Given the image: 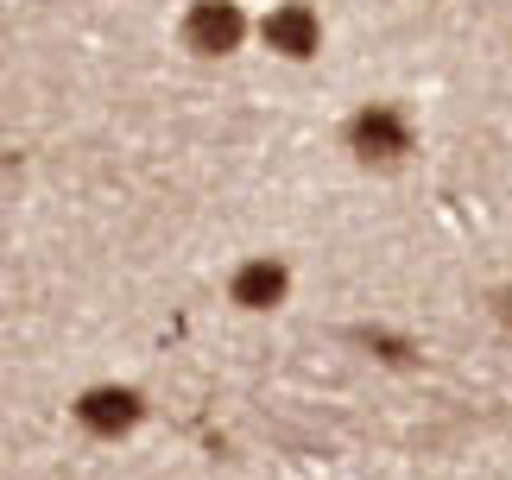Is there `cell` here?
Returning a JSON list of instances; mask_svg holds the SVG:
<instances>
[{
  "label": "cell",
  "instance_id": "6da1fadb",
  "mask_svg": "<svg viewBox=\"0 0 512 480\" xmlns=\"http://www.w3.org/2000/svg\"><path fill=\"white\" fill-rule=\"evenodd\" d=\"M348 152H354V165H367V171H392V165H405L411 146H418V127H411V114L399 102H367V108H354L348 114Z\"/></svg>",
  "mask_w": 512,
  "mask_h": 480
},
{
  "label": "cell",
  "instance_id": "7a4b0ae2",
  "mask_svg": "<svg viewBox=\"0 0 512 480\" xmlns=\"http://www.w3.org/2000/svg\"><path fill=\"white\" fill-rule=\"evenodd\" d=\"M177 32H184V45L196 57H234L247 45V32H260V26L241 13V0H190Z\"/></svg>",
  "mask_w": 512,
  "mask_h": 480
},
{
  "label": "cell",
  "instance_id": "3957f363",
  "mask_svg": "<svg viewBox=\"0 0 512 480\" xmlns=\"http://www.w3.org/2000/svg\"><path fill=\"white\" fill-rule=\"evenodd\" d=\"M260 45L285 64H310L323 51V13L304 7V0H279L266 19H260Z\"/></svg>",
  "mask_w": 512,
  "mask_h": 480
},
{
  "label": "cell",
  "instance_id": "277c9868",
  "mask_svg": "<svg viewBox=\"0 0 512 480\" xmlns=\"http://www.w3.org/2000/svg\"><path fill=\"white\" fill-rule=\"evenodd\" d=\"M228 297H234L241 310H253V316L279 310L285 297H291V272H285V259H272V253L241 259V266H234V278H228Z\"/></svg>",
  "mask_w": 512,
  "mask_h": 480
},
{
  "label": "cell",
  "instance_id": "5b68a950",
  "mask_svg": "<svg viewBox=\"0 0 512 480\" xmlns=\"http://www.w3.org/2000/svg\"><path fill=\"white\" fill-rule=\"evenodd\" d=\"M140 392L133 386H89L83 398H76V424H83L89 436H127L133 424H140Z\"/></svg>",
  "mask_w": 512,
  "mask_h": 480
},
{
  "label": "cell",
  "instance_id": "8992f818",
  "mask_svg": "<svg viewBox=\"0 0 512 480\" xmlns=\"http://www.w3.org/2000/svg\"><path fill=\"white\" fill-rule=\"evenodd\" d=\"M494 316H500V323H512V285H506V291H494Z\"/></svg>",
  "mask_w": 512,
  "mask_h": 480
}]
</instances>
